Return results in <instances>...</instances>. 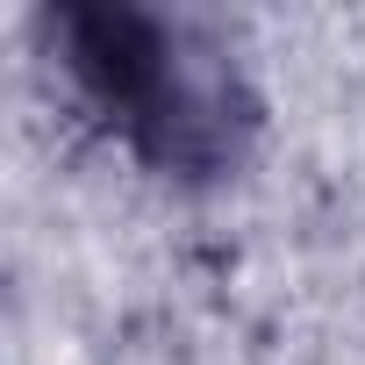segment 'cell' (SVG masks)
I'll list each match as a JSON object with an SVG mask.
<instances>
[{
    "mask_svg": "<svg viewBox=\"0 0 365 365\" xmlns=\"http://www.w3.org/2000/svg\"><path fill=\"white\" fill-rule=\"evenodd\" d=\"M58 36L72 51L79 86L165 165H201L222 150L215 108L187 58L172 51V29L136 8H65Z\"/></svg>",
    "mask_w": 365,
    "mask_h": 365,
    "instance_id": "1",
    "label": "cell"
}]
</instances>
